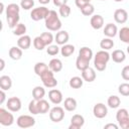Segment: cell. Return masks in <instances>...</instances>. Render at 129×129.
I'll return each instance as SVG.
<instances>
[{"label": "cell", "instance_id": "6da1fadb", "mask_svg": "<svg viewBox=\"0 0 129 129\" xmlns=\"http://www.w3.org/2000/svg\"><path fill=\"white\" fill-rule=\"evenodd\" d=\"M110 54L107 50H100L98 51L95 56H94V67L97 71L99 72H103L106 70V67H107V63L108 61L110 60Z\"/></svg>", "mask_w": 129, "mask_h": 129}, {"label": "cell", "instance_id": "7a4b0ae2", "mask_svg": "<svg viewBox=\"0 0 129 129\" xmlns=\"http://www.w3.org/2000/svg\"><path fill=\"white\" fill-rule=\"evenodd\" d=\"M45 20V27L50 31H58L61 27V21L54 10H49Z\"/></svg>", "mask_w": 129, "mask_h": 129}, {"label": "cell", "instance_id": "3957f363", "mask_svg": "<svg viewBox=\"0 0 129 129\" xmlns=\"http://www.w3.org/2000/svg\"><path fill=\"white\" fill-rule=\"evenodd\" d=\"M116 120L122 129H129V112L127 109H119L116 113Z\"/></svg>", "mask_w": 129, "mask_h": 129}, {"label": "cell", "instance_id": "277c9868", "mask_svg": "<svg viewBox=\"0 0 129 129\" xmlns=\"http://www.w3.org/2000/svg\"><path fill=\"white\" fill-rule=\"evenodd\" d=\"M54 73L51 70H47L45 73H43L40 76V79L42 81V84L45 88H54L57 86V81L54 78Z\"/></svg>", "mask_w": 129, "mask_h": 129}, {"label": "cell", "instance_id": "5b68a950", "mask_svg": "<svg viewBox=\"0 0 129 129\" xmlns=\"http://www.w3.org/2000/svg\"><path fill=\"white\" fill-rule=\"evenodd\" d=\"M48 12H49V10L45 6L37 7V8L32 9V11L30 12V18L34 21H39L41 19H45Z\"/></svg>", "mask_w": 129, "mask_h": 129}, {"label": "cell", "instance_id": "8992f818", "mask_svg": "<svg viewBox=\"0 0 129 129\" xmlns=\"http://www.w3.org/2000/svg\"><path fill=\"white\" fill-rule=\"evenodd\" d=\"M16 123H17V126L20 128H29L34 126L35 119L29 115H21L17 118Z\"/></svg>", "mask_w": 129, "mask_h": 129}, {"label": "cell", "instance_id": "52a82bcc", "mask_svg": "<svg viewBox=\"0 0 129 129\" xmlns=\"http://www.w3.org/2000/svg\"><path fill=\"white\" fill-rule=\"evenodd\" d=\"M63 118H64L63 108H61L59 106H55V107L50 109V111H49V119L52 122H54V123L60 122Z\"/></svg>", "mask_w": 129, "mask_h": 129}, {"label": "cell", "instance_id": "ba28073f", "mask_svg": "<svg viewBox=\"0 0 129 129\" xmlns=\"http://www.w3.org/2000/svg\"><path fill=\"white\" fill-rule=\"evenodd\" d=\"M14 122V116L4 108H0V124L3 126H11Z\"/></svg>", "mask_w": 129, "mask_h": 129}, {"label": "cell", "instance_id": "9c48e42d", "mask_svg": "<svg viewBox=\"0 0 129 129\" xmlns=\"http://www.w3.org/2000/svg\"><path fill=\"white\" fill-rule=\"evenodd\" d=\"M6 107L11 112H18L21 109V100L17 97H11L7 100Z\"/></svg>", "mask_w": 129, "mask_h": 129}, {"label": "cell", "instance_id": "30bf717a", "mask_svg": "<svg viewBox=\"0 0 129 129\" xmlns=\"http://www.w3.org/2000/svg\"><path fill=\"white\" fill-rule=\"evenodd\" d=\"M93 113H94V116L98 119H102V118H105L108 114V109L107 107L103 104V103H98L94 106L93 108Z\"/></svg>", "mask_w": 129, "mask_h": 129}, {"label": "cell", "instance_id": "8fae6325", "mask_svg": "<svg viewBox=\"0 0 129 129\" xmlns=\"http://www.w3.org/2000/svg\"><path fill=\"white\" fill-rule=\"evenodd\" d=\"M85 124V118L80 114H75L71 118V125L69 129H80Z\"/></svg>", "mask_w": 129, "mask_h": 129}, {"label": "cell", "instance_id": "7c38bea8", "mask_svg": "<svg viewBox=\"0 0 129 129\" xmlns=\"http://www.w3.org/2000/svg\"><path fill=\"white\" fill-rule=\"evenodd\" d=\"M48 98L50 100V102L54 105H58L62 102V94L59 90H56V89H52L48 92Z\"/></svg>", "mask_w": 129, "mask_h": 129}, {"label": "cell", "instance_id": "4fadbf2b", "mask_svg": "<svg viewBox=\"0 0 129 129\" xmlns=\"http://www.w3.org/2000/svg\"><path fill=\"white\" fill-rule=\"evenodd\" d=\"M114 19L117 23L123 24L128 20V13L125 9H117L114 12Z\"/></svg>", "mask_w": 129, "mask_h": 129}, {"label": "cell", "instance_id": "5bb4252c", "mask_svg": "<svg viewBox=\"0 0 129 129\" xmlns=\"http://www.w3.org/2000/svg\"><path fill=\"white\" fill-rule=\"evenodd\" d=\"M90 23H91V26L98 30V29H101L103 26H104V18L102 15L100 14H95L91 17V20H90Z\"/></svg>", "mask_w": 129, "mask_h": 129}, {"label": "cell", "instance_id": "9a60e30c", "mask_svg": "<svg viewBox=\"0 0 129 129\" xmlns=\"http://www.w3.org/2000/svg\"><path fill=\"white\" fill-rule=\"evenodd\" d=\"M69 38H70V35H69L68 31H66V30H59V31L56 32V34L54 36V39H55L54 41L58 45H63V44H66L69 41Z\"/></svg>", "mask_w": 129, "mask_h": 129}, {"label": "cell", "instance_id": "2e32d148", "mask_svg": "<svg viewBox=\"0 0 129 129\" xmlns=\"http://www.w3.org/2000/svg\"><path fill=\"white\" fill-rule=\"evenodd\" d=\"M82 78H83L84 81H86L88 83L94 82L95 79H96V72H95V70L93 68L89 67L86 70L82 71Z\"/></svg>", "mask_w": 129, "mask_h": 129}, {"label": "cell", "instance_id": "e0dca14e", "mask_svg": "<svg viewBox=\"0 0 129 129\" xmlns=\"http://www.w3.org/2000/svg\"><path fill=\"white\" fill-rule=\"evenodd\" d=\"M30 45H31V38L29 35L24 34V35L20 36L17 40V46H19L21 49H24V50L28 49L30 47Z\"/></svg>", "mask_w": 129, "mask_h": 129}, {"label": "cell", "instance_id": "ac0fdd59", "mask_svg": "<svg viewBox=\"0 0 129 129\" xmlns=\"http://www.w3.org/2000/svg\"><path fill=\"white\" fill-rule=\"evenodd\" d=\"M117 32H118V28H117V26L115 24H113V23L106 24V26L104 28V34L107 37H110V38L114 37V36H116Z\"/></svg>", "mask_w": 129, "mask_h": 129}, {"label": "cell", "instance_id": "d6986e66", "mask_svg": "<svg viewBox=\"0 0 129 129\" xmlns=\"http://www.w3.org/2000/svg\"><path fill=\"white\" fill-rule=\"evenodd\" d=\"M111 57H112L113 61H115L117 63H121V62H123L125 60L126 54H125V52L122 49H116V50H114L112 52Z\"/></svg>", "mask_w": 129, "mask_h": 129}, {"label": "cell", "instance_id": "ffe728a7", "mask_svg": "<svg viewBox=\"0 0 129 129\" xmlns=\"http://www.w3.org/2000/svg\"><path fill=\"white\" fill-rule=\"evenodd\" d=\"M12 87V80L9 76H1L0 77V88L1 90L8 91Z\"/></svg>", "mask_w": 129, "mask_h": 129}, {"label": "cell", "instance_id": "44dd1931", "mask_svg": "<svg viewBox=\"0 0 129 129\" xmlns=\"http://www.w3.org/2000/svg\"><path fill=\"white\" fill-rule=\"evenodd\" d=\"M48 68L53 73H58L62 70V62L58 58H52L48 63Z\"/></svg>", "mask_w": 129, "mask_h": 129}, {"label": "cell", "instance_id": "7402d4cb", "mask_svg": "<svg viewBox=\"0 0 129 129\" xmlns=\"http://www.w3.org/2000/svg\"><path fill=\"white\" fill-rule=\"evenodd\" d=\"M77 105H78V104H77L76 99H74V98H72V97H68V98L64 99L63 106H64V109H66L67 111H70V112L75 111V110L77 109Z\"/></svg>", "mask_w": 129, "mask_h": 129}, {"label": "cell", "instance_id": "603a6c76", "mask_svg": "<svg viewBox=\"0 0 129 129\" xmlns=\"http://www.w3.org/2000/svg\"><path fill=\"white\" fill-rule=\"evenodd\" d=\"M19 11H20V7L17 4H15V3L8 4V6L6 7V17L19 15Z\"/></svg>", "mask_w": 129, "mask_h": 129}, {"label": "cell", "instance_id": "cb8c5ba5", "mask_svg": "<svg viewBox=\"0 0 129 129\" xmlns=\"http://www.w3.org/2000/svg\"><path fill=\"white\" fill-rule=\"evenodd\" d=\"M22 50L19 46H12L9 49V56L14 60H18L22 56Z\"/></svg>", "mask_w": 129, "mask_h": 129}, {"label": "cell", "instance_id": "d4e9b609", "mask_svg": "<svg viewBox=\"0 0 129 129\" xmlns=\"http://www.w3.org/2000/svg\"><path fill=\"white\" fill-rule=\"evenodd\" d=\"M89 64H90V60H88V59H86V58H84V57H82L80 55L76 59V67L81 72L84 71V70H86L87 68H89L90 67Z\"/></svg>", "mask_w": 129, "mask_h": 129}, {"label": "cell", "instance_id": "484cf974", "mask_svg": "<svg viewBox=\"0 0 129 129\" xmlns=\"http://www.w3.org/2000/svg\"><path fill=\"white\" fill-rule=\"evenodd\" d=\"M44 95H45V90H44L43 87L36 86V87L32 90V96H33V99L36 100V101L43 99Z\"/></svg>", "mask_w": 129, "mask_h": 129}, {"label": "cell", "instance_id": "4316f807", "mask_svg": "<svg viewBox=\"0 0 129 129\" xmlns=\"http://www.w3.org/2000/svg\"><path fill=\"white\" fill-rule=\"evenodd\" d=\"M75 52V46L73 44H63L60 48V53L62 56L64 57H68V56H71L73 53Z\"/></svg>", "mask_w": 129, "mask_h": 129}, {"label": "cell", "instance_id": "83f0119b", "mask_svg": "<svg viewBox=\"0 0 129 129\" xmlns=\"http://www.w3.org/2000/svg\"><path fill=\"white\" fill-rule=\"evenodd\" d=\"M37 108H38V112L39 114H45L48 112L49 110V104L46 100L44 99H41V100H38L37 101Z\"/></svg>", "mask_w": 129, "mask_h": 129}, {"label": "cell", "instance_id": "f1b7e54d", "mask_svg": "<svg viewBox=\"0 0 129 129\" xmlns=\"http://www.w3.org/2000/svg\"><path fill=\"white\" fill-rule=\"evenodd\" d=\"M79 55L88 59V60H91L92 57H93V50L88 47V46H83L80 50H79Z\"/></svg>", "mask_w": 129, "mask_h": 129}, {"label": "cell", "instance_id": "f546056e", "mask_svg": "<svg viewBox=\"0 0 129 129\" xmlns=\"http://www.w3.org/2000/svg\"><path fill=\"white\" fill-rule=\"evenodd\" d=\"M47 70H49V68H48V66L46 64V63H44V62H36L35 63V66H34V73L38 76V77H40L43 73H45Z\"/></svg>", "mask_w": 129, "mask_h": 129}, {"label": "cell", "instance_id": "4dcf8cb0", "mask_svg": "<svg viewBox=\"0 0 129 129\" xmlns=\"http://www.w3.org/2000/svg\"><path fill=\"white\" fill-rule=\"evenodd\" d=\"M83 84H84V80L83 78H80V77H73L69 82L70 87L73 89H80L83 86Z\"/></svg>", "mask_w": 129, "mask_h": 129}, {"label": "cell", "instance_id": "1f68e13d", "mask_svg": "<svg viewBox=\"0 0 129 129\" xmlns=\"http://www.w3.org/2000/svg\"><path fill=\"white\" fill-rule=\"evenodd\" d=\"M120 103H121V100L118 96H115V95H112L108 98V101H107V104L110 108L112 109H116L120 106Z\"/></svg>", "mask_w": 129, "mask_h": 129}, {"label": "cell", "instance_id": "d6a6232c", "mask_svg": "<svg viewBox=\"0 0 129 129\" xmlns=\"http://www.w3.org/2000/svg\"><path fill=\"white\" fill-rule=\"evenodd\" d=\"M100 47L104 50H109L111 48L114 47V41L110 38V37H106V38H103L100 42Z\"/></svg>", "mask_w": 129, "mask_h": 129}, {"label": "cell", "instance_id": "836d02e7", "mask_svg": "<svg viewBox=\"0 0 129 129\" xmlns=\"http://www.w3.org/2000/svg\"><path fill=\"white\" fill-rule=\"evenodd\" d=\"M119 37L124 43H129V27H122L119 31Z\"/></svg>", "mask_w": 129, "mask_h": 129}, {"label": "cell", "instance_id": "e575fe53", "mask_svg": "<svg viewBox=\"0 0 129 129\" xmlns=\"http://www.w3.org/2000/svg\"><path fill=\"white\" fill-rule=\"evenodd\" d=\"M94 11H95V7H94V5H92L91 3H88V4H86L84 7L81 8V12H82V14L85 15V16H91V15H93Z\"/></svg>", "mask_w": 129, "mask_h": 129}, {"label": "cell", "instance_id": "d590c367", "mask_svg": "<svg viewBox=\"0 0 129 129\" xmlns=\"http://www.w3.org/2000/svg\"><path fill=\"white\" fill-rule=\"evenodd\" d=\"M25 32H26V26H25V24H23V23H18V24L14 27V30H13V34H14V35H18V36L24 35Z\"/></svg>", "mask_w": 129, "mask_h": 129}, {"label": "cell", "instance_id": "8d00e7d4", "mask_svg": "<svg viewBox=\"0 0 129 129\" xmlns=\"http://www.w3.org/2000/svg\"><path fill=\"white\" fill-rule=\"evenodd\" d=\"M33 46L37 49V50H42L46 45L44 43V41L42 40V38L39 36H36L34 39H33Z\"/></svg>", "mask_w": 129, "mask_h": 129}, {"label": "cell", "instance_id": "74e56055", "mask_svg": "<svg viewBox=\"0 0 129 129\" xmlns=\"http://www.w3.org/2000/svg\"><path fill=\"white\" fill-rule=\"evenodd\" d=\"M40 37L42 38V40L44 41L45 45H50L53 41V35L50 33V32H43L40 34Z\"/></svg>", "mask_w": 129, "mask_h": 129}, {"label": "cell", "instance_id": "f35d334b", "mask_svg": "<svg viewBox=\"0 0 129 129\" xmlns=\"http://www.w3.org/2000/svg\"><path fill=\"white\" fill-rule=\"evenodd\" d=\"M58 12H59V15H60L61 17L67 18V17H69L70 14H71V7H70L68 4H64V5H62V6L59 7Z\"/></svg>", "mask_w": 129, "mask_h": 129}, {"label": "cell", "instance_id": "ab89813d", "mask_svg": "<svg viewBox=\"0 0 129 129\" xmlns=\"http://www.w3.org/2000/svg\"><path fill=\"white\" fill-rule=\"evenodd\" d=\"M28 111L31 113V114H33V115H37V114H39V112H38V108H37V101L36 100H31L30 102H29V105H28Z\"/></svg>", "mask_w": 129, "mask_h": 129}, {"label": "cell", "instance_id": "60d3db41", "mask_svg": "<svg viewBox=\"0 0 129 129\" xmlns=\"http://www.w3.org/2000/svg\"><path fill=\"white\" fill-rule=\"evenodd\" d=\"M118 91L122 96H129V84L128 83H123L121 85H119L118 87Z\"/></svg>", "mask_w": 129, "mask_h": 129}, {"label": "cell", "instance_id": "b9f144b4", "mask_svg": "<svg viewBox=\"0 0 129 129\" xmlns=\"http://www.w3.org/2000/svg\"><path fill=\"white\" fill-rule=\"evenodd\" d=\"M59 51H60V49H59V47H58L56 44H50V45H48L47 48H46L47 54L52 55V56H53V55H56Z\"/></svg>", "mask_w": 129, "mask_h": 129}, {"label": "cell", "instance_id": "7bdbcfd3", "mask_svg": "<svg viewBox=\"0 0 129 129\" xmlns=\"http://www.w3.org/2000/svg\"><path fill=\"white\" fill-rule=\"evenodd\" d=\"M34 1L33 0H21L20 2V7L24 10H29L33 7Z\"/></svg>", "mask_w": 129, "mask_h": 129}, {"label": "cell", "instance_id": "ee69618b", "mask_svg": "<svg viewBox=\"0 0 129 129\" xmlns=\"http://www.w3.org/2000/svg\"><path fill=\"white\" fill-rule=\"evenodd\" d=\"M121 76L123 78V80L125 81H129V66H126L122 69L121 71Z\"/></svg>", "mask_w": 129, "mask_h": 129}, {"label": "cell", "instance_id": "f6af8a7d", "mask_svg": "<svg viewBox=\"0 0 129 129\" xmlns=\"http://www.w3.org/2000/svg\"><path fill=\"white\" fill-rule=\"evenodd\" d=\"M75 3H76V5H77V7L78 8H82V7H84L86 4H88L85 0H75Z\"/></svg>", "mask_w": 129, "mask_h": 129}, {"label": "cell", "instance_id": "bcb514c9", "mask_svg": "<svg viewBox=\"0 0 129 129\" xmlns=\"http://www.w3.org/2000/svg\"><path fill=\"white\" fill-rule=\"evenodd\" d=\"M52 1H53V4L57 7H60L64 4H67V2H68V0H52Z\"/></svg>", "mask_w": 129, "mask_h": 129}, {"label": "cell", "instance_id": "7dc6e473", "mask_svg": "<svg viewBox=\"0 0 129 129\" xmlns=\"http://www.w3.org/2000/svg\"><path fill=\"white\" fill-rule=\"evenodd\" d=\"M5 99H6L5 92H4V90H1L0 91V104H3L4 101H5Z\"/></svg>", "mask_w": 129, "mask_h": 129}, {"label": "cell", "instance_id": "c3c4849f", "mask_svg": "<svg viewBox=\"0 0 129 129\" xmlns=\"http://www.w3.org/2000/svg\"><path fill=\"white\" fill-rule=\"evenodd\" d=\"M104 128L105 129H118V125H116V124H113V123H109V124H106L105 126H104Z\"/></svg>", "mask_w": 129, "mask_h": 129}, {"label": "cell", "instance_id": "681fc988", "mask_svg": "<svg viewBox=\"0 0 129 129\" xmlns=\"http://www.w3.org/2000/svg\"><path fill=\"white\" fill-rule=\"evenodd\" d=\"M0 62H1V67H0V71L2 72V71L4 70V67H5V61H4V59H3V58H1V59H0Z\"/></svg>", "mask_w": 129, "mask_h": 129}, {"label": "cell", "instance_id": "f907efd6", "mask_svg": "<svg viewBox=\"0 0 129 129\" xmlns=\"http://www.w3.org/2000/svg\"><path fill=\"white\" fill-rule=\"evenodd\" d=\"M38 2H39L40 4L45 5V4H48V3L50 2V0H38Z\"/></svg>", "mask_w": 129, "mask_h": 129}, {"label": "cell", "instance_id": "816d5d0a", "mask_svg": "<svg viewBox=\"0 0 129 129\" xmlns=\"http://www.w3.org/2000/svg\"><path fill=\"white\" fill-rule=\"evenodd\" d=\"M3 11H4V4H3V3H1V9H0V13L2 14V13H3Z\"/></svg>", "mask_w": 129, "mask_h": 129}, {"label": "cell", "instance_id": "f5cc1de1", "mask_svg": "<svg viewBox=\"0 0 129 129\" xmlns=\"http://www.w3.org/2000/svg\"><path fill=\"white\" fill-rule=\"evenodd\" d=\"M127 53H128V54H129V45H128V46H127Z\"/></svg>", "mask_w": 129, "mask_h": 129}, {"label": "cell", "instance_id": "db71d44e", "mask_svg": "<svg viewBox=\"0 0 129 129\" xmlns=\"http://www.w3.org/2000/svg\"><path fill=\"white\" fill-rule=\"evenodd\" d=\"M85 1H86V2H87V3H90V2H91V1H92V0H85Z\"/></svg>", "mask_w": 129, "mask_h": 129}, {"label": "cell", "instance_id": "11a10c76", "mask_svg": "<svg viewBox=\"0 0 129 129\" xmlns=\"http://www.w3.org/2000/svg\"><path fill=\"white\" fill-rule=\"evenodd\" d=\"M114 1H116V2H122L123 0H114Z\"/></svg>", "mask_w": 129, "mask_h": 129}, {"label": "cell", "instance_id": "9f6ffc18", "mask_svg": "<svg viewBox=\"0 0 129 129\" xmlns=\"http://www.w3.org/2000/svg\"><path fill=\"white\" fill-rule=\"evenodd\" d=\"M102 1H105V0H102Z\"/></svg>", "mask_w": 129, "mask_h": 129}]
</instances>
